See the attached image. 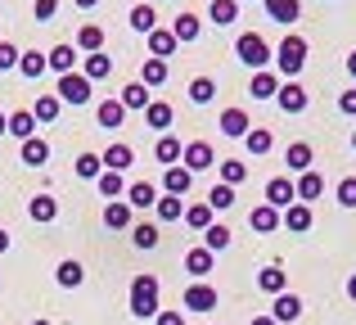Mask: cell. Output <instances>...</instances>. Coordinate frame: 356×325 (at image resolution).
Returning a JSON list of instances; mask_svg holds the SVG:
<instances>
[{
  "instance_id": "obj_47",
  "label": "cell",
  "mask_w": 356,
  "mask_h": 325,
  "mask_svg": "<svg viewBox=\"0 0 356 325\" xmlns=\"http://www.w3.org/2000/svg\"><path fill=\"white\" fill-rule=\"evenodd\" d=\"M243 181H248V163H239V159L221 163V185H243Z\"/></svg>"
},
{
  "instance_id": "obj_15",
  "label": "cell",
  "mask_w": 356,
  "mask_h": 325,
  "mask_svg": "<svg viewBox=\"0 0 356 325\" xmlns=\"http://www.w3.org/2000/svg\"><path fill=\"white\" fill-rule=\"evenodd\" d=\"M248 226L257 230V235H270V230H280V208H270V203H257V208L248 212Z\"/></svg>"
},
{
  "instance_id": "obj_2",
  "label": "cell",
  "mask_w": 356,
  "mask_h": 325,
  "mask_svg": "<svg viewBox=\"0 0 356 325\" xmlns=\"http://www.w3.org/2000/svg\"><path fill=\"white\" fill-rule=\"evenodd\" d=\"M131 317H140V321L158 317V280L149 271H140L136 280H131Z\"/></svg>"
},
{
  "instance_id": "obj_38",
  "label": "cell",
  "mask_w": 356,
  "mask_h": 325,
  "mask_svg": "<svg viewBox=\"0 0 356 325\" xmlns=\"http://www.w3.org/2000/svg\"><path fill=\"white\" fill-rule=\"evenodd\" d=\"M199 32H203V23L194 14H176V23H172V36H176V41H199Z\"/></svg>"
},
{
  "instance_id": "obj_11",
  "label": "cell",
  "mask_w": 356,
  "mask_h": 325,
  "mask_svg": "<svg viewBox=\"0 0 356 325\" xmlns=\"http://www.w3.org/2000/svg\"><path fill=\"white\" fill-rule=\"evenodd\" d=\"M312 159H316V150H312V145H307V141H293V145H289V150H284V167H289V172H293V176L312 172Z\"/></svg>"
},
{
  "instance_id": "obj_3",
  "label": "cell",
  "mask_w": 356,
  "mask_h": 325,
  "mask_svg": "<svg viewBox=\"0 0 356 325\" xmlns=\"http://www.w3.org/2000/svg\"><path fill=\"white\" fill-rule=\"evenodd\" d=\"M275 68L284 72V77H293V81H298V72L307 68V41H302V36L289 32L284 41H280V50H275Z\"/></svg>"
},
{
  "instance_id": "obj_40",
  "label": "cell",
  "mask_w": 356,
  "mask_h": 325,
  "mask_svg": "<svg viewBox=\"0 0 356 325\" xmlns=\"http://www.w3.org/2000/svg\"><path fill=\"white\" fill-rule=\"evenodd\" d=\"M208 208L212 212H226V208H235V185H212V190H208Z\"/></svg>"
},
{
  "instance_id": "obj_52",
  "label": "cell",
  "mask_w": 356,
  "mask_h": 325,
  "mask_svg": "<svg viewBox=\"0 0 356 325\" xmlns=\"http://www.w3.org/2000/svg\"><path fill=\"white\" fill-rule=\"evenodd\" d=\"M18 54H23V50H18V45H14V41H0V72H9V68H18Z\"/></svg>"
},
{
  "instance_id": "obj_9",
  "label": "cell",
  "mask_w": 356,
  "mask_h": 325,
  "mask_svg": "<svg viewBox=\"0 0 356 325\" xmlns=\"http://www.w3.org/2000/svg\"><path fill=\"white\" fill-rule=\"evenodd\" d=\"M185 308L190 312H212L217 308V290H212L208 280H194L190 290H185Z\"/></svg>"
},
{
  "instance_id": "obj_24",
  "label": "cell",
  "mask_w": 356,
  "mask_h": 325,
  "mask_svg": "<svg viewBox=\"0 0 356 325\" xmlns=\"http://www.w3.org/2000/svg\"><path fill=\"white\" fill-rule=\"evenodd\" d=\"M77 50L99 54V50H104V27H99V23H81L77 27Z\"/></svg>"
},
{
  "instance_id": "obj_13",
  "label": "cell",
  "mask_w": 356,
  "mask_h": 325,
  "mask_svg": "<svg viewBox=\"0 0 356 325\" xmlns=\"http://www.w3.org/2000/svg\"><path fill=\"white\" fill-rule=\"evenodd\" d=\"M190 185H194V172H190V167L176 163V167H167V172H163V190L176 194V199H185V194H190Z\"/></svg>"
},
{
  "instance_id": "obj_1",
  "label": "cell",
  "mask_w": 356,
  "mask_h": 325,
  "mask_svg": "<svg viewBox=\"0 0 356 325\" xmlns=\"http://www.w3.org/2000/svg\"><path fill=\"white\" fill-rule=\"evenodd\" d=\"M235 54H239V63H248L252 72H266L270 59H275V50H270V41H266L261 32H239Z\"/></svg>"
},
{
  "instance_id": "obj_19",
  "label": "cell",
  "mask_w": 356,
  "mask_h": 325,
  "mask_svg": "<svg viewBox=\"0 0 356 325\" xmlns=\"http://www.w3.org/2000/svg\"><path fill=\"white\" fill-rule=\"evenodd\" d=\"M122 109H127V113H131V109H140V113H145V109L149 104H154V95H149V86H145V81H131V86H122Z\"/></svg>"
},
{
  "instance_id": "obj_41",
  "label": "cell",
  "mask_w": 356,
  "mask_h": 325,
  "mask_svg": "<svg viewBox=\"0 0 356 325\" xmlns=\"http://www.w3.org/2000/svg\"><path fill=\"white\" fill-rule=\"evenodd\" d=\"M18 72H23L27 81H36V77L45 72V54H36V50H23V54H18Z\"/></svg>"
},
{
  "instance_id": "obj_8",
  "label": "cell",
  "mask_w": 356,
  "mask_h": 325,
  "mask_svg": "<svg viewBox=\"0 0 356 325\" xmlns=\"http://www.w3.org/2000/svg\"><path fill=\"white\" fill-rule=\"evenodd\" d=\"M280 226L293 230V235H307V230H312V203H289V208L280 212Z\"/></svg>"
},
{
  "instance_id": "obj_20",
  "label": "cell",
  "mask_w": 356,
  "mask_h": 325,
  "mask_svg": "<svg viewBox=\"0 0 356 325\" xmlns=\"http://www.w3.org/2000/svg\"><path fill=\"white\" fill-rule=\"evenodd\" d=\"M95 122L104 127V132H118V127L127 122V109H122V100H104V104L95 109Z\"/></svg>"
},
{
  "instance_id": "obj_14",
  "label": "cell",
  "mask_w": 356,
  "mask_h": 325,
  "mask_svg": "<svg viewBox=\"0 0 356 325\" xmlns=\"http://www.w3.org/2000/svg\"><path fill=\"white\" fill-rule=\"evenodd\" d=\"M293 190H298V203H312V199H321V194H325V176L312 167V172H302L293 181Z\"/></svg>"
},
{
  "instance_id": "obj_29",
  "label": "cell",
  "mask_w": 356,
  "mask_h": 325,
  "mask_svg": "<svg viewBox=\"0 0 356 325\" xmlns=\"http://www.w3.org/2000/svg\"><path fill=\"white\" fill-rule=\"evenodd\" d=\"M257 285H261V294H275V299H280V294L289 290V276L280 271V267H261V271H257Z\"/></svg>"
},
{
  "instance_id": "obj_51",
  "label": "cell",
  "mask_w": 356,
  "mask_h": 325,
  "mask_svg": "<svg viewBox=\"0 0 356 325\" xmlns=\"http://www.w3.org/2000/svg\"><path fill=\"white\" fill-rule=\"evenodd\" d=\"M334 199H339L343 208H356V176H343V181L334 185Z\"/></svg>"
},
{
  "instance_id": "obj_10",
  "label": "cell",
  "mask_w": 356,
  "mask_h": 325,
  "mask_svg": "<svg viewBox=\"0 0 356 325\" xmlns=\"http://www.w3.org/2000/svg\"><path fill=\"white\" fill-rule=\"evenodd\" d=\"M266 203H270V208H280V212H284L289 203H298L293 181H289V176H275V181H266Z\"/></svg>"
},
{
  "instance_id": "obj_37",
  "label": "cell",
  "mask_w": 356,
  "mask_h": 325,
  "mask_svg": "<svg viewBox=\"0 0 356 325\" xmlns=\"http://www.w3.org/2000/svg\"><path fill=\"white\" fill-rule=\"evenodd\" d=\"M23 163H27V167H45V163H50V145H45L41 136L23 141Z\"/></svg>"
},
{
  "instance_id": "obj_59",
  "label": "cell",
  "mask_w": 356,
  "mask_h": 325,
  "mask_svg": "<svg viewBox=\"0 0 356 325\" xmlns=\"http://www.w3.org/2000/svg\"><path fill=\"white\" fill-rule=\"evenodd\" d=\"M348 299L356 303V276H352V280H348Z\"/></svg>"
},
{
  "instance_id": "obj_62",
  "label": "cell",
  "mask_w": 356,
  "mask_h": 325,
  "mask_svg": "<svg viewBox=\"0 0 356 325\" xmlns=\"http://www.w3.org/2000/svg\"><path fill=\"white\" fill-rule=\"evenodd\" d=\"M32 325H50V321H32Z\"/></svg>"
},
{
  "instance_id": "obj_21",
  "label": "cell",
  "mask_w": 356,
  "mask_h": 325,
  "mask_svg": "<svg viewBox=\"0 0 356 325\" xmlns=\"http://www.w3.org/2000/svg\"><path fill=\"white\" fill-rule=\"evenodd\" d=\"M243 150H248V154H252V159H266V154H270V150H275V136H270V132H266V127H252V132H248V136H243Z\"/></svg>"
},
{
  "instance_id": "obj_57",
  "label": "cell",
  "mask_w": 356,
  "mask_h": 325,
  "mask_svg": "<svg viewBox=\"0 0 356 325\" xmlns=\"http://www.w3.org/2000/svg\"><path fill=\"white\" fill-rule=\"evenodd\" d=\"M248 325H275V317H252Z\"/></svg>"
},
{
  "instance_id": "obj_7",
  "label": "cell",
  "mask_w": 356,
  "mask_h": 325,
  "mask_svg": "<svg viewBox=\"0 0 356 325\" xmlns=\"http://www.w3.org/2000/svg\"><path fill=\"white\" fill-rule=\"evenodd\" d=\"M212 163H217V154H212V145H208V141H190V145H185L181 167H190V172H208Z\"/></svg>"
},
{
  "instance_id": "obj_33",
  "label": "cell",
  "mask_w": 356,
  "mask_h": 325,
  "mask_svg": "<svg viewBox=\"0 0 356 325\" xmlns=\"http://www.w3.org/2000/svg\"><path fill=\"white\" fill-rule=\"evenodd\" d=\"M104 226H108V230H127V226H131V203H127V199H113V203L104 208Z\"/></svg>"
},
{
  "instance_id": "obj_16",
  "label": "cell",
  "mask_w": 356,
  "mask_h": 325,
  "mask_svg": "<svg viewBox=\"0 0 356 325\" xmlns=\"http://www.w3.org/2000/svg\"><path fill=\"white\" fill-rule=\"evenodd\" d=\"M270 317H275V325H289V321H298V317H302V299L284 290V294L275 299V308H270Z\"/></svg>"
},
{
  "instance_id": "obj_50",
  "label": "cell",
  "mask_w": 356,
  "mask_h": 325,
  "mask_svg": "<svg viewBox=\"0 0 356 325\" xmlns=\"http://www.w3.org/2000/svg\"><path fill=\"white\" fill-rule=\"evenodd\" d=\"M99 172H104V159H99V154H81V159H77V176H81V181H99Z\"/></svg>"
},
{
  "instance_id": "obj_12",
  "label": "cell",
  "mask_w": 356,
  "mask_h": 325,
  "mask_svg": "<svg viewBox=\"0 0 356 325\" xmlns=\"http://www.w3.org/2000/svg\"><path fill=\"white\" fill-rule=\"evenodd\" d=\"M275 104L284 109V113H302V109L312 104V95H307L298 81H284V86H280V95H275Z\"/></svg>"
},
{
  "instance_id": "obj_46",
  "label": "cell",
  "mask_w": 356,
  "mask_h": 325,
  "mask_svg": "<svg viewBox=\"0 0 356 325\" xmlns=\"http://www.w3.org/2000/svg\"><path fill=\"white\" fill-rule=\"evenodd\" d=\"M131 27H136V32H154V27H158V14H154V5H136V9H131Z\"/></svg>"
},
{
  "instance_id": "obj_6",
  "label": "cell",
  "mask_w": 356,
  "mask_h": 325,
  "mask_svg": "<svg viewBox=\"0 0 356 325\" xmlns=\"http://www.w3.org/2000/svg\"><path fill=\"white\" fill-rule=\"evenodd\" d=\"M261 9H266V18L280 23V27H289V23L302 18V0H261Z\"/></svg>"
},
{
  "instance_id": "obj_39",
  "label": "cell",
  "mask_w": 356,
  "mask_h": 325,
  "mask_svg": "<svg viewBox=\"0 0 356 325\" xmlns=\"http://www.w3.org/2000/svg\"><path fill=\"white\" fill-rule=\"evenodd\" d=\"M27 212H32V221H54V217H59V199H50V194H36V199L27 203Z\"/></svg>"
},
{
  "instance_id": "obj_4",
  "label": "cell",
  "mask_w": 356,
  "mask_h": 325,
  "mask_svg": "<svg viewBox=\"0 0 356 325\" xmlns=\"http://www.w3.org/2000/svg\"><path fill=\"white\" fill-rule=\"evenodd\" d=\"M90 90H95V81L81 77V72H63L59 77V100L63 104H90Z\"/></svg>"
},
{
  "instance_id": "obj_56",
  "label": "cell",
  "mask_w": 356,
  "mask_h": 325,
  "mask_svg": "<svg viewBox=\"0 0 356 325\" xmlns=\"http://www.w3.org/2000/svg\"><path fill=\"white\" fill-rule=\"evenodd\" d=\"M348 77H352V81H356V50H352V54H348Z\"/></svg>"
},
{
  "instance_id": "obj_28",
  "label": "cell",
  "mask_w": 356,
  "mask_h": 325,
  "mask_svg": "<svg viewBox=\"0 0 356 325\" xmlns=\"http://www.w3.org/2000/svg\"><path fill=\"white\" fill-rule=\"evenodd\" d=\"M181 154H185V145L176 141V136H158V145H154V159H158V163L176 167V163H181Z\"/></svg>"
},
{
  "instance_id": "obj_58",
  "label": "cell",
  "mask_w": 356,
  "mask_h": 325,
  "mask_svg": "<svg viewBox=\"0 0 356 325\" xmlns=\"http://www.w3.org/2000/svg\"><path fill=\"white\" fill-rule=\"evenodd\" d=\"M72 5H77V9H95L99 0H72Z\"/></svg>"
},
{
  "instance_id": "obj_43",
  "label": "cell",
  "mask_w": 356,
  "mask_h": 325,
  "mask_svg": "<svg viewBox=\"0 0 356 325\" xmlns=\"http://www.w3.org/2000/svg\"><path fill=\"white\" fill-rule=\"evenodd\" d=\"M99 194H104V199H122V194H127V181H122V172H99Z\"/></svg>"
},
{
  "instance_id": "obj_32",
  "label": "cell",
  "mask_w": 356,
  "mask_h": 325,
  "mask_svg": "<svg viewBox=\"0 0 356 325\" xmlns=\"http://www.w3.org/2000/svg\"><path fill=\"white\" fill-rule=\"evenodd\" d=\"M212 257L217 253H208V248H190V253H185V271H190L194 280H203V276L212 271Z\"/></svg>"
},
{
  "instance_id": "obj_42",
  "label": "cell",
  "mask_w": 356,
  "mask_h": 325,
  "mask_svg": "<svg viewBox=\"0 0 356 325\" xmlns=\"http://www.w3.org/2000/svg\"><path fill=\"white\" fill-rule=\"evenodd\" d=\"M140 81H145L149 90L163 86V81H167V59H145V68H140Z\"/></svg>"
},
{
  "instance_id": "obj_54",
  "label": "cell",
  "mask_w": 356,
  "mask_h": 325,
  "mask_svg": "<svg viewBox=\"0 0 356 325\" xmlns=\"http://www.w3.org/2000/svg\"><path fill=\"white\" fill-rule=\"evenodd\" d=\"M339 109L348 118H356V90H343V95H339Z\"/></svg>"
},
{
  "instance_id": "obj_48",
  "label": "cell",
  "mask_w": 356,
  "mask_h": 325,
  "mask_svg": "<svg viewBox=\"0 0 356 325\" xmlns=\"http://www.w3.org/2000/svg\"><path fill=\"white\" fill-rule=\"evenodd\" d=\"M212 95H217V81L212 77H194L190 81V100L194 104H212Z\"/></svg>"
},
{
  "instance_id": "obj_31",
  "label": "cell",
  "mask_w": 356,
  "mask_h": 325,
  "mask_svg": "<svg viewBox=\"0 0 356 325\" xmlns=\"http://www.w3.org/2000/svg\"><path fill=\"white\" fill-rule=\"evenodd\" d=\"M54 280H59L63 290H77V285L86 280V271H81V262H77V257H63V262H59V271H54Z\"/></svg>"
},
{
  "instance_id": "obj_53",
  "label": "cell",
  "mask_w": 356,
  "mask_h": 325,
  "mask_svg": "<svg viewBox=\"0 0 356 325\" xmlns=\"http://www.w3.org/2000/svg\"><path fill=\"white\" fill-rule=\"evenodd\" d=\"M36 18H41V23H50L54 14H59V0H36V9H32Z\"/></svg>"
},
{
  "instance_id": "obj_60",
  "label": "cell",
  "mask_w": 356,
  "mask_h": 325,
  "mask_svg": "<svg viewBox=\"0 0 356 325\" xmlns=\"http://www.w3.org/2000/svg\"><path fill=\"white\" fill-rule=\"evenodd\" d=\"M5 248H9V230H0V253H5Z\"/></svg>"
},
{
  "instance_id": "obj_18",
  "label": "cell",
  "mask_w": 356,
  "mask_h": 325,
  "mask_svg": "<svg viewBox=\"0 0 356 325\" xmlns=\"http://www.w3.org/2000/svg\"><path fill=\"white\" fill-rule=\"evenodd\" d=\"M99 159H104V172H127L131 163H136V150H131V145H108L104 154H99Z\"/></svg>"
},
{
  "instance_id": "obj_64",
  "label": "cell",
  "mask_w": 356,
  "mask_h": 325,
  "mask_svg": "<svg viewBox=\"0 0 356 325\" xmlns=\"http://www.w3.org/2000/svg\"><path fill=\"white\" fill-rule=\"evenodd\" d=\"M239 5H243V0H239Z\"/></svg>"
},
{
  "instance_id": "obj_63",
  "label": "cell",
  "mask_w": 356,
  "mask_h": 325,
  "mask_svg": "<svg viewBox=\"0 0 356 325\" xmlns=\"http://www.w3.org/2000/svg\"><path fill=\"white\" fill-rule=\"evenodd\" d=\"M352 150H356V132H352Z\"/></svg>"
},
{
  "instance_id": "obj_22",
  "label": "cell",
  "mask_w": 356,
  "mask_h": 325,
  "mask_svg": "<svg viewBox=\"0 0 356 325\" xmlns=\"http://www.w3.org/2000/svg\"><path fill=\"white\" fill-rule=\"evenodd\" d=\"M176 36H172V27H154V32H149V54H154V59H167V54H176Z\"/></svg>"
},
{
  "instance_id": "obj_25",
  "label": "cell",
  "mask_w": 356,
  "mask_h": 325,
  "mask_svg": "<svg viewBox=\"0 0 356 325\" xmlns=\"http://www.w3.org/2000/svg\"><path fill=\"white\" fill-rule=\"evenodd\" d=\"M108 72H113V59H108V54H81V77L104 81Z\"/></svg>"
},
{
  "instance_id": "obj_23",
  "label": "cell",
  "mask_w": 356,
  "mask_h": 325,
  "mask_svg": "<svg viewBox=\"0 0 356 325\" xmlns=\"http://www.w3.org/2000/svg\"><path fill=\"white\" fill-rule=\"evenodd\" d=\"M248 95L252 100H275L280 95V81H275V72H252V81H248Z\"/></svg>"
},
{
  "instance_id": "obj_34",
  "label": "cell",
  "mask_w": 356,
  "mask_h": 325,
  "mask_svg": "<svg viewBox=\"0 0 356 325\" xmlns=\"http://www.w3.org/2000/svg\"><path fill=\"white\" fill-rule=\"evenodd\" d=\"M203 248H208V253H221V248H230V226H226V221H212V226L203 230Z\"/></svg>"
},
{
  "instance_id": "obj_30",
  "label": "cell",
  "mask_w": 356,
  "mask_h": 325,
  "mask_svg": "<svg viewBox=\"0 0 356 325\" xmlns=\"http://www.w3.org/2000/svg\"><path fill=\"white\" fill-rule=\"evenodd\" d=\"M9 136H18V141H32V136H36L32 109H18V113H9Z\"/></svg>"
},
{
  "instance_id": "obj_17",
  "label": "cell",
  "mask_w": 356,
  "mask_h": 325,
  "mask_svg": "<svg viewBox=\"0 0 356 325\" xmlns=\"http://www.w3.org/2000/svg\"><path fill=\"white\" fill-rule=\"evenodd\" d=\"M45 68H54L63 77V72H77V45H54L50 54H45Z\"/></svg>"
},
{
  "instance_id": "obj_61",
  "label": "cell",
  "mask_w": 356,
  "mask_h": 325,
  "mask_svg": "<svg viewBox=\"0 0 356 325\" xmlns=\"http://www.w3.org/2000/svg\"><path fill=\"white\" fill-rule=\"evenodd\" d=\"M5 132H9V118H5V113H0V136H5Z\"/></svg>"
},
{
  "instance_id": "obj_44",
  "label": "cell",
  "mask_w": 356,
  "mask_h": 325,
  "mask_svg": "<svg viewBox=\"0 0 356 325\" xmlns=\"http://www.w3.org/2000/svg\"><path fill=\"white\" fill-rule=\"evenodd\" d=\"M185 221H190L194 230H208V226H212V208H208V199H203V203H185Z\"/></svg>"
},
{
  "instance_id": "obj_36",
  "label": "cell",
  "mask_w": 356,
  "mask_h": 325,
  "mask_svg": "<svg viewBox=\"0 0 356 325\" xmlns=\"http://www.w3.org/2000/svg\"><path fill=\"white\" fill-rule=\"evenodd\" d=\"M158 221H185V199H176V194H158Z\"/></svg>"
},
{
  "instance_id": "obj_26",
  "label": "cell",
  "mask_w": 356,
  "mask_h": 325,
  "mask_svg": "<svg viewBox=\"0 0 356 325\" xmlns=\"http://www.w3.org/2000/svg\"><path fill=\"white\" fill-rule=\"evenodd\" d=\"M127 203H131V208H154V203H158L154 181H136V185H127Z\"/></svg>"
},
{
  "instance_id": "obj_55",
  "label": "cell",
  "mask_w": 356,
  "mask_h": 325,
  "mask_svg": "<svg viewBox=\"0 0 356 325\" xmlns=\"http://www.w3.org/2000/svg\"><path fill=\"white\" fill-rule=\"evenodd\" d=\"M154 325H185V317H181V312H158Z\"/></svg>"
},
{
  "instance_id": "obj_45",
  "label": "cell",
  "mask_w": 356,
  "mask_h": 325,
  "mask_svg": "<svg viewBox=\"0 0 356 325\" xmlns=\"http://www.w3.org/2000/svg\"><path fill=\"white\" fill-rule=\"evenodd\" d=\"M59 104H63L59 95H41L32 104V118H36V122H54V118H59Z\"/></svg>"
},
{
  "instance_id": "obj_35",
  "label": "cell",
  "mask_w": 356,
  "mask_h": 325,
  "mask_svg": "<svg viewBox=\"0 0 356 325\" xmlns=\"http://www.w3.org/2000/svg\"><path fill=\"white\" fill-rule=\"evenodd\" d=\"M172 118L176 113H172V104H167V100H154V104L145 109V122L154 127V132H167V127H172Z\"/></svg>"
},
{
  "instance_id": "obj_5",
  "label": "cell",
  "mask_w": 356,
  "mask_h": 325,
  "mask_svg": "<svg viewBox=\"0 0 356 325\" xmlns=\"http://www.w3.org/2000/svg\"><path fill=\"white\" fill-rule=\"evenodd\" d=\"M217 127H221V136H230V141H243V136L252 132V118L243 113V109H221Z\"/></svg>"
},
{
  "instance_id": "obj_49",
  "label": "cell",
  "mask_w": 356,
  "mask_h": 325,
  "mask_svg": "<svg viewBox=\"0 0 356 325\" xmlns=\"http://www.w3.org/2000/svg\"><path fill=\"white\" fill-rule=\"evenodd\" d=\"M131 244H136V248H154V244H158V226H154V221H140V226H131Z\"/></svg>"
},
{
  "instance_id": "obj_27",
  "label": "cell",
  "mask_w": 356,
  "mask_h": 325,
  "mask_svg": "<svg viewBox=\"0 0 356 325\" xmlns=\"http://www.w3.org/2000/svg\"><path fill=\"white\" fill-rule=\"evenodd\" d=\"M208 18H212L217 27L239 23V0H212V5H208Z\"/></svg>"
}]
</instances>
